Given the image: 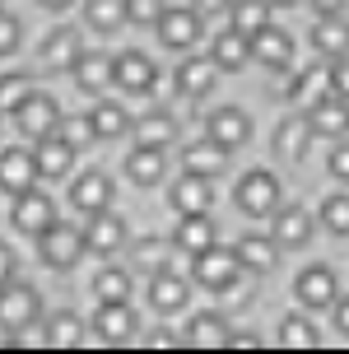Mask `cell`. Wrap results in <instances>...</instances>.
<instances>
[{
	"label": "cell",
	"mask_w": 349,
	"mask_h": 354,
	"mask_svg": "<svg viewBox=\"0 0 349 354\" xmlns=\"http://www.w3.org/2000/svg\"><path fill=\"white\" fill-rule=\"evenodd\" d=\"M37 243V257L52 266V270H75V266L84 261V229H75V224H61V219H52L47 229L33 238Z\"/></svg>",
	"instance_id": "6da1fadb"
},
{
	"label": "cell",
	"mask_w": 349,
	"mask_h": 354,
	"mask_svg": "<svg viewBox=\"0 0 349 354\" xmlns=\"http://www.w3.org/2000/svg\"><path fill=\"white\" fill-rule=\"evenodd\" d=\"M42 317V294L23 280H5L0 284V331H15Z\"/></svg>",
	"instance_id": "7a4b0ae2"
},
{
	"label": "cell",
	"mask_w": 349,
	"mask_h": 354,
	"mask_svg": "<svg viewBox=\"0 0 349 354\" xmlns=\"http://www.w3.org/2000/svg\"><path fill=\"white\" fill-rule=\"evenodd\" d=\"M238 270H243V261L233 257V248H219V243H209L205 252L191 257V275L205 289H233L238 284Z\"/></svg>",
	"instance_id": "3957f363"
},
{
	"label": "cell",
	"mask_w": 349,
	"mask_h": 354,
	"mask_svg": "<svg viewBox=\"0 0 349 354\" xmlns=\"http://www.w3.org/2000/svg\"><path fill=\"white\" fill-rule=\"evenodd\" d=\"M238 210L252 214V219H265V214L279 205V177L270 173V168H252V173H243V182H238Z\"/></svg>",
	"instance_id": "277c9868"
},
{
	"label": "cell",
	"mask_w": 349,
	"mask_h": 354,
	"mask_svg": "<svg viewBox=\"0 0 349 354\" xmlns=\"http://www.w3.org/2000/svg\"><path fill=\"white\" fill-rule=\"evenodd\" d=\"M205 140H214L219 149H243L247 140H252V117H247L238 103H224V107H214L205 117Z\"/></svg>",
	"instance_id": "5b68a950"
},
{
	"label": "cell",
	"mask_w": 349,
	"mask_h": 354,
	"mask_svg": "<svg viewBox=\"0 0 349 354\" xmlns=\"http://www.w3.org/2000/svg\"><path fill=\"white\" fill-rule=\"evenodd\" d=\"M154 28H158V42L168 52H191L196 42H200V15L187 10V5H163Z\"/></svg>",
	"instance_id": "8992f818"
},
{
	"label": "cell",
	"mask_w": 349,
	"mask_h": 354,
	"mask_svg": "<svg viewBox=\"0 0 349 354\" xmlns=\"http://www.w3.org/2000/svg\"><path fill=\"white\" fill-rule=\"evenodd\" d=\"M19 126V136H28V140H42V136H52L56 122H61V103L47 98V93H28L23 103L10 112Z\"/></svg>",
	"instance_id": "52a82bcc"
},
{
	"label": "cell",
	"mask_w": 349,
	"mask_h": 354,
	"mask_svg": "<svg viewBox=\"0 0 349 354\" xmlns=\"http://www.w3.org/2000/svg\"><path fill=\"white\" fill-rule=\"evenodd\" d=\"M126 238H131V233H126V219L112 210V205H107V210H93V214H88L84 248L93 252V257H117V252L126 248Z\"/></svg>",
	"instance_id": "ba28073f"
},
{
	"label": "cell",
	"mask_w": 349,
	"mask_h": 354,
	"mask_svg": "<svg viewBox=\"0 0 349 354\" xmlns=\"http://www.w3.org/2000/svg\"><path fill=\"white\" fill-rule=\"evenodd\" d=\"M112 84L122 88V93H154L158 66L144 52H122V56H112Z\"/></svg>",
	"instance_id": "9c48e42d"
},
{
	"label": "cell",
	"mask_w": 349,
	"mask_h": 354,
	"mask_svg": "<svg viewBox=\"0 0 349 354\" xmlns=\"http://www.w3.org/2000/svg\"><path fill=\"white\" fill-rule=\"evenodd\" d=\"M10 219H15L19 233L37 238V233H42V229L56 219V205H52V196L37 192V182H33V187H23V192L15 196V210H10Z\"/></svg>",
	"instance_id": "30bf717a"
},
{
	"label": "cell",
	"mask_w": 349,
	"mask_h": 354,
	"mask_svg": "<svg viewBox=\"0 0 349 354\" xmlns=\"http://www.w3.org/2000/svg\"><path fill=\"white\" fill-rule=\"evenodd\" d=\"M308 126H312V136H321V140H340V136H349V98H340V93H321V98L308 107Z\"/></svg>",
	"instance_id": "8fae6325"
},
{
	"label": "cell",
	"mask_w": 349,
	"mask_h": 354,
	"mask_svg": "<svg viewBox=\"0 0 349 354\" xmlns=\"http://www.w3.org/2000/svg\"><path fill=\"white\" fill-rule=\"evenodd\" d=\"M335 294H340V280H335V270L331 266H308L303 275L294 280V299L303 303V308H331Z\"/></svg>",
	"instance_id": "7c38bea8"
},
{
	"label": "cell",
	"mask_w": 349,
	"mask_h": 354,
	"mask_svg": "<svg viewBox=\"0 0 349 354\" xmlns=\"http://www.w3.org/2000/svg\"><path fill=\"white\" fill-rule=\"evenodd\" d=\"M247 42H252V61H261L265 71H289V61H294V37L284 33V28L265 24V28H256Z\"/></svg>",
	"instance_id": "4fadbf2b"
},
{
	"label": "cell",
	"mask_w": 349,
	"mask_h": 354,
	"mask_svg": "<svg viewBox=\"0 0 349 354\" xmlns=\"http://www.w3.org/2000/svg\"><path fill=\"white\" fill-rule=\"evenodd\" d=\"M112 192H117V182H112L107 173H98V168H88V173H79L75 182H70V205L84 210V214L107 210V205H112Z\"/></svg>",
	"instance_id": "5bb4252c"
},
{
	"label": "cell",
	"mask_w": 349,
	"mask_h": 354,
	"mask_svg": "<svg viewBox=\"0 0 349 354\" xmlns=\"http://www.w3.org/2000/svg\"><path fill=\"white\" fill-rule=\"evenodd\" d=\"M228 322L219 313H196L187 317V331H182V345L187 350H228Z\"/></svg>",
	"instance_id": "9a60e30c"
},
{
	"label": "cell",
	"mask_w": 349,
	"mask_h": 354,
	"mask_svg": "<svg viewBox=\"0 0 349 354\" xmlns=\"http://www.w3.org/2000/svg\"><path fill=\"white\" fill-rule=\"evenodd\" d=\"M93 331L103 345H126L131 331H135V313H131V299L126 303H98L93 313Z\"/></svg>",
	"instance_id": "2e32d148"
},
{
	"label": "cell",
	"mask_w": 349,
	"mask_h": 354,
	"mask_svg": "<svg viewBox=\"0 0 349 354\" xmlns=\"http://www.w3.org/2000/svg\"><path fill=\"white\" fill-rule=\"evenodd\" d=\"M33 182H37L33 149H23V145H15V149H0V192L19 196L23 187H33Z\"/></svg>",
	"instance_id": "e0dca14e"
},
{
	"label": "cell",
	"mask_w": 349,
	"mask_h": 354,
	"mask_svg": "<svg viewBox=\"0 0 349 354\" xmlns=\"http://www.w3.org/2000/svg\"><path fill=\"white\" fill-rule=\"evenodd\" d=\"M214 80H219V66H214L209 56H187L173 75V84H177L182 98H205L209 88H214Z\"/></svg>",
	"instance_id": "ac0fdd59"
},
{
	"label": "cell",
	"mask_w": 349,
	"mask_h": 354,
	"mask_svg": "<svg viewBox=\"0 0 349 354\" xmlns=\"http://www.w3.org/2000/svg\"><path fill=\"white\" fill-rule=\"evenodd\" d=\"M131 131H135V145H149V149H168V145H177V117L163 112V107H149L144 117H135Z\"/></svg>",
	"instance_id": "d6986e66"
},
{
	"label": "cell",
	"mask_w": 349,
	"mask_h": 354,
	"mask_svg": "<svg viewBox=\"0 0 349 354\" xmlns=\"http://www.w3.org/2000/svg\"><path fill=\"white\" fill-rule=\"evenodd\" d=\"M187 299H191L187 275H177V270H168V266H158L154 280H149V303H154L158 313H177V308H187Z\"/></svg>",
	"instance_id": "ffe728a7"
},
{
	"label": "cell",
	"mask_w": 349,
	"mask_h": 354,
	"mask_svg": "<svg viewBox=\"0 0 349 354\" xmlns=\"http://www.w3.org/2000/svg\"><path fill=\"white\" fill-rule=\"evenodd\" d=\"M177 214H205L209 201H214V187H209V177H196V173H182V182H173V192H168Z\"/></svg>",
	"instance_id": "44dd1931"
},
{
	"label": "cell",
	"mask_w": 349,
	"mask_h": 354,
	"mask_svg": "<svg viewBox=\"0 0 349 354\" xmlns=\"http://www.w3.org/2000/svg\"><path fill=\"white\" fill-rule=\"evenodd\" d=\"M70 75H75V84L84 88V93H103V88H112V56L107 52H79L75 66H70Z\"/></svg>",
	"instance_id": "7402d4cb"
},
{
	"label": "cell",
	"mask_w": 349,
	"mask_h": 354,
	"mask_svg": "<svg viewBox=\"0 0 349 354\" xmlns=\"http://www.w3.org/2000/svg\"><path fill=\"white\" fill-rule=\"evenodd\" d=\"M275 243L279 248H303L312 238V214L303 205H275Z\"/></svg>",
	"instance_id": "603a6c76"
},
{
	"label": "cell",
	"mask_w": 349,
	"mask_h": 354,
	"mask_svg": "<svg viewBox=\"0 0 349 354\" xmlns=\"http://www.w3.org/2000/svg\"><path fill=\"white\" fill-rule=\"evenodd\" d=\"M79 52H84V47H79V33H75L70 24H61V28H52V37L42 42V52H37V61H42L47 71H70Z\"/></svg>",
	"instance_id": "cb8c5ba5"
},
{
	"label": "cell",
	"mask_w": 349,
	"mask_h": 354,
	"mask_svg": "<svg viewBox=\"0 0 349 354\" xmlns=\"http://www.w3.org/2000/svg\"><path fill=\"white\" fill-rule=\"evenodd\" d=\"M33 163H37V177H66L70 168H75V149H70L61 136H42V140H33Z\"/></svg>",
	"instance_id": "d4e9b609"
},
{
	"label": "cell",
	"mask_w": 349,
	"mask_h": 354,
	"mask_svg": "<svg viewBox=\"0 0 349 354\" xmlns=\"http://www.w3.org/2000/svg\"><path fill=\"white\" fill-rule=\"evenodd\" d=\"M233 257H238L247 270L265 275V270H275V261H279V243L275 238H261V233H243V238L233 243Z\"/></svg>",
	"instance_id": "484cf974"
},
{
	"label": "cell",
	"mask_w": 349,
	"mask_h": 354,
	"mask_svg": "<svg viewBox=\"0 0 349 354\" xmlns=\"http://www.w3.org/2000/svg\"><path fill=\"white\" fill-rule=\"evenodd\" d=\"M209 243H214V219L205 214H182V224L173 229V248L182 252V257H196V252H205Z\"/></svg>",
	"instance_id": "4316f807"
},
{
	"label": "cell",
	"mask_w": 349,
	"mask_h": 354,
	"mask_svg": "<svg viewBox=\"0 0 349 354\" xmlns=\"http://www.w3.org/2000/svg\"><path fill=\"white\" fill-rule=\"evenodd\" d=\"M209 61H214V66H219L224 75H238V71H247V61H252V42H247L238 28H228V33L214 37V47H209Z\"/></svg>",
	"instance_id": "83f0119b"
},
{
	"label": "cell",
	"mask_w": 349,
	"mask_h": 354,
	"mask_svg": "<svg viewBox=\"0 0 349 354\" xmlns=\"http://www.w3.org/2000/svg\"><path fill=\"white\" fill-rule=\"evenodd\" d=\"M308 140H312V126H308V117H284V122L275 126V154L284 163H303V154H308Z\"/></svg>",
	"instance_id": "f1b7e54d"
},
{
	"label": "cell",
	"mask_w": 349,
	"mask_h": 354,
	"mask_svg": "<svg viewBox=\"0 0 349 354\" xmlns=\"http://www.w3.org/2000/svg\"><path fill=\"white\" fill-rule=\"evenodd\" d=\"M224 163H228V149H219L214 140H196L182 149V173H196V177H214L224 173Z\"/></svg>",
	"instance_id": "f546056e"
},
{
	"label": "cell",
	"mask_w": 349,
	"mask_h": 354,
	"mask_svg": "<svg viewBox=\"0 0 349 354\" xmlns=\"http://www.w3.org/2000/svg\"><path fill=\"white\" fill-rule=\"evenodd\" d=\"M88 126H93V145H112L131 131V112L122 103H98L88 112Z\"/></svg>",
	"instance_id": "4dcf8cb0"
},
{
	"label": "cell",
	"mask_w": 349,
	"mask_h": 354,
	"mask_svg": "<svg viewBox=\"0 0 349 354\" xmlns=\"http://www.w3.org/2000/svg\"><path fill=\"white\" fill-rule=\"evenodd\" d=\"M163 173H168L163 149H149V145H135V149H131V159H126V177H131L135 187H154V182H163Z\"/></svg>",
	"instance_id": "1f68e13d"
},
{
	"label": "cell",
	"mask_w": 349,
	"mask_h": 354,
	"mask_svg": "<svg viewBox=\"0 0 349 354\" xmlns=\"http://www.w3.org/2000/svg\"><path fill=\"white\" fill-rule=\"evenodd\" d=\"M312 47L321 56H345L349 52V24H345V15H321V24L312 28Z\"/></svg>",
	"instance_id": "d6a6232c"
},
{
	"label": "cell",
	"mask_w": 349,
	"mask_h": 354,
	"mask_svg": "<svg viewBox=\"0 0 349 354\" xmlns=\"http://www.w3.org/2000/svg\"><path fill=\"white\" fill-rule=\"evenodd\" d=\"M47 350H75L79 340H84V322H79V313H56V317H47Z\"/></svg>",
	"instance_id": "836d02e7"
},
{
	"label": "cell",
	"mask_w": 349,
	"mask_h": 354,
	"mask_svg": "<svg viewBox=\"0 0 349 354\" xmlns=\"http://www.w3.org/2000/svg\"><path fill=\"white\" fill-rule=\"evenodd\" d=\"M93 294H98V303H126L131 299V270L103 266V270L93 275Z\"/></svg>",
	"instance_id": "e575fe53"
},
{
	"label": "cell",
	"mask_w": 349,
	"mask_h": 354,
	"mask_svg": "<svg viewBox=\"0 0 349 354\" xmlns=\"http://www.w3.org/2000/svg\"><path fill=\"white\" fill-rule=\"evenodd\" d=\"M279 345H284V350H317V345H321V336H317V326L308 317L289 313V317L279 322Z\"/></svg>",
	"instance_id": "d590c367"
},
{
	"label": "cell",
	"mask_w": 349,
	"mask_h": 354,
	"mask_svg": "<svg viewBox=\"0 0 349 354\" xmlns=\"http://www.w3.org/2000/svg\"><path fill=\"white\" fill-rule=\"evenodd\" d=\"M228 15H233V28H238V33L252 37L256 28L270 24V5H265V0H233V5H228Z\"/></svg>",
	"instance_id": "8d00e7d4"
},
{
	"label": "cell",
	"mask_w": 349,
	"mask_h": 354,
	"mask_svg": "<svg viewBox=\"0 0 349 354\" xmlns=\"http://www.w3.org/2000/svg\"><path fill=\"white\" fill-rule=\"evenodd\" d=\"M84 19H88V28H98V33H117L126 24V0H88Z\"/></svg>",
	"instance_id": "74e56055"
},
{
	"label": "cell",
	"mask_w": 349,
	"mask_h": 354,
	"mask_svg": "<svg viewBox=\"0 0 349 354\" xmlns=\"http://www.w3.org/2000/svg\"><path fill=\"white\" fill-rule=\"evenodd\" d=\"M321 93H331V84H326V71H298L294 84H289V98H294V107H312Z\"/></svg>",
	"instance_id": "f35d334b"
},
{
	"label": "cell",
	"mask_w": 349,
	"mask_h": 354,
	"mask_svg": "<svg viewBox=\"0 0 349 354\" xmlns=\"http://www.w3.org/2000/svg\"><path fill=\"white\" fill-rule=\"evenodd\" d=\"M28 93H33V75H23V71H5L0 75V112H15Z\"/></svg>",
	"instance_id": "ab89813d"
},
{
	"label": "cell",
	"mask_w": 349,
	"mask_h": 354,
	"mask_svg": "<svg viewBox=\"0 0 349 354\" xmlns=\"http://www.w3.org/2000/svg\"><path fill=\"white\" fill-rule=\"evenodd\" d=\"M52 136H61V140L79 154V149H88V145H93V126H88V117H66V112H61V122H56Z\"/></svg>",
	"instance_id": "60d3db41"
},
{
	"label": "cell",
	"mask_w": 349,
	"mask_h": 354,
	"mask_svg": "<svg viewBox=\"0 0 349 354\" xmlns=\"http://www.w3.org/2000/svg\"><path fill=\"white\" fill-rule=\"evenodd\" d=\"M321 224L340 238H349V196H326L321 201Z\"/></svg>",
	"instance_id": "b9f144b4"
},
{
	"label": "cell",
	"mask_w": 349,
	"mask_h": 354,
	"mask_svg": "<svg viewBox=\"0 0 349 354\" xmlns=\"http://www.w3.org/2000/svg\"><path fill=\"white\" fill-rule=\"evenodd\" d=\"M5 345H10V350H42V345H47V331H42L37 322H28V326H15V331L5 336Z\"/></svg>",
	"instance_id": "7bdbcfd3"
},
{
	"label": "cell",
	"mask_w": 349,
	"mask_h": 354,
	"mask_svg": "<svg viewBox=\"0 0 349 354\" xmlns=\"http://www.w3.org/2000/svg\"><path fill=\"white\" fill-rule=\"evenodd\" d=\"M158 15H163V0H126V24L149 28V24H158Z\"/></svg>",
	"instance_id": "ee69618b"
},
{
	"label": "cell",
	"mask_w": 349,
	"mask_h": 354,
	"mask_svg": "<svg viewBox=\"0 0 349 354\" xmlns=\"http://www.w3.org/2000/svg\"><path fill=\"white\" fill-rule=\"evenodd\" d=\"M19 33H23V28H19V19L0 10V56H15L19 52V42H23Z\"/></svg>",
	"instance_id": "f6af8a7d"
},
{
	"label": "cell",
	"mask_w": 349,
	"mask_h": 354,
	"mask_svg": "<svg viewBox=\"0 0 349 354\" xmlns=\"http://www.w3.org/2000/svg\"><path fill=\"white\" fill-rule=\"evenodd\" d=\"M326 84H331V93L349 98V52H345V56H335L331 66H326Z\"/></svg>",
	"instance_id": "bcb514c9"
},
{
	"label": "cell",
	"mask_w": 349,
	"mask_h": 354,
	"mask_svg": "<svg viewBox=\"0 0 349 354\" xmlns=\"http://www.w3.org/2000/svg\"><path fill=\"white\" fill-rule=\"evenodd\" d=\"M163 248H168V243H163V238H140L135 243V261L144 266V270H149V266H163Z\"/></svg>",
	"instance_id": "7dc6e473"
},
{
	"label": "cell",
	"mask_w": 349,
	"mask_h": 354,
	"mask_svg": "<svg viewBox=\"0 0 349 354\" xmlns=\"http://www.w3.org/2000/svg\"><path fill=\"white\" fill-rule=\"evenodd\" d=\"M331 177H340V182H349V140L340 136L331 149Z\"/></svg>",
	"instance_id": "c3c4849f"
},
{
	"label": "cell",
	"mask_w": 349,
	"mask_h": 354,
	"mask_svg": "<svg viewBox=\"0 0 349 354\" xmlns=\"http://www.w3.org/2000/svg\"><path fill=\"white\" fill-rule=\"evenodd\" d=\"M15 280V248L10 243H0V284Z\"/></svg>",
	"instance_id": "681fc988"
},
{
	"label": "cell",
	"mask_w": 349,
	"mask_h": 354,
	"mask_svg": "<svg viewBox=\"0 0 349 354\" xmlns=\"http://www.w3.org/2000/svg\"><path fill=\"white\" fill-rule=\"evenodd\" d=\"M182 345V336H173V331H154L149 336V350H177Z\"/></svg>",
	"instance_id": "f907efd6"
},
{
	"label": "cell",
	"mask_w": 349,
	"mask_h": 354,
	"mask_svg": "<svg viewBox=\"0 0 349 354\" xmlns=\"http://www.w3.org/2000/svg\"><path fill=\"white\" fill-rule=\"evenodd\" d=\"M191 10H196L200 19H205V15H224V10H228V0H191Z\"/></svg>",
	"instance_id": "816d5d0a"
},
{
	"label": "cell",
	"mask_w": 349,
	"mask_h": 354,
	"mask_svg": "<svg viewBox=\"0 0 349 354\" xmlns=\"http://www.w3.org/2000/svg\"><path fill=\"white\" fill-rule=\"evenodd\" d=\"M331 313H335V331H349V294L331 303Z\"/></svg>",
	"instance_id": "f5cc1de1"
},
{
	"label": "cell",
	"mask_w": 349,
	"mask_h": 354,
	"mask_svg": "<svg viewBox=\"0 0 349 354\" xmlns=\"http://www.w3.org/2000/svg\"><path fill=\"white\" fill-rule=\"evenodd\" d=\"M312 10H317V15H345L349 0H312Z\"/></svg>",
	"instance_id": "db71d44e"
},
{
	"label": "cell",
	"mask_w": 349,
	"mask_h": 354,
	"mask_svg": "<svg viewBox=\"0 0 349 354\" xmlns=\"http://www.w3.org/2000/svg\"><path fill=\"white\" fill-rule=\"evenodd\" d=\"M47 10H66V5H75V0H42Z\"/></svg>",
	"instance_id": "11a10c76"
},
{
	"label": "cell",
	"mask_w": 349,
	"mask_h": 354,
	"mask_svg": "<svg viewBox=\"0 0 349 354\" xmlns=\"http://www.w3.org/2000/svg\"><path fill=\"white\" fill-rule=\"evenodd\" d=\"M270 10H284V5H298V0H265Z\"/></svg>",
	"instance_id": "9f6ffc18"
}]
</instances>
